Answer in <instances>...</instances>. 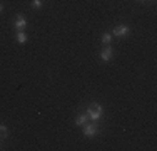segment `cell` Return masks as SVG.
Segmentation results:
<instances>
[{"instance_id": "obj_11", "label": "cell", "mask_w": 157, "mask_h": 151, "mask_svg": "<svg viewBox=\"0 0 157 151\" xmlns=\"http://www.w3.org/2000/svg\"><path fill=\"white\" fill-rule=\"evenodd\" d=\"M139 2H144V0H139Z\"/></svg>"}, {"instance_id": "obj_12", "label": "cell", "mask_w": 157, "mask_h": 151, "mask_svg": "<svg viewBox=\"0 0 157 151\" xmlns=\"http://www.w3.org/2000/svg\"><path fill=\"white\" fill-rule=\"evenodd\" d=\"M0 149H2V146H0Z\"/></svg>"}, {"instance_id": "obj_3", "label": "cell", "mask_w": 157, "mask_h": 151, "mask_svg": "<svg viewBox=\"0 0 157 151\" xmlns=\"http://www.w3.org/2000/svg\"><path fill=\"white\" fill-rule=\"evenodd\" d=\"M13 27L17 29V32H20V30H24L25 27H27V20H25L24 15H20V14L17 15L15 22H13Z\"/></svg>"}, {"instance_id": "obj_7", "label": "cell", "mask_w": 157, "mask_h": 151, "mask_svg": "<svg viewBox=\"0 0 157 151\" xmlns=\"http://www.w3.org/2000/svg\"><path fill=\"white\" fill-rule=\"evenodd\" d=\"M87 119H89L87 114H80V116H77V118H75V124H77V126H84Z\"/></svg>"}, {"instance_id": "obj_6", "label": "cell", "mask_w": 157, "mask_h": 151, "mask_svg": "<svg viewBox=\"0 0 157 151\" xmlns=\"http://www.w3.org/2000/svg\"><path fill=\"white\" fill-rule=\"evenodd\" d=\"M15 39H17V42H18V44H25V42H27V34L20 30V32H17Z\"/></svg>"}, {"instance_id": "obj_8", "label": "cell", "mask_w": 157, "mask_h": 151, "mask_svg": "<svg viewBox=\"0 0 157 151\" xmlns=\"http://www.w3.org/2000/svg\"><path fill=\"white\" fill-rule=\"evenodd\" d=\"M110 40H112V34H109V32H105L102 35V42L105 44V45H109L110 44Z\"/></svg>"}, {"instance_id": "obj_5", "label": "cell", "mask_w": 157, "mask_h": 151, "mask_svg": "<svg viewBox=\"0 0 157 151\" xmlns=\"http://www.w3.org/2000/svg\"><path fill=\"white\" fill-rule=\"evenodd\" d=\"M112 54H114V52H112V47H110V45H107V47L100 52V57H102V60H110Z\"/></svg>"}, {"instance_id": "obj_2", "label": "cell", "mask_w": 157, "mask_h": 151, "mask_svg": "<svg viewBox=\"0 0 157 151\" xmlns=\"http://www.w3.org/2000/svg\"><path fill=\"white\" fill-rule=\"evenodd\" d=\"M95 134H97V124L95 123L84 126V136H85V138H94Z\"/></svg>"}, {"instance_id": "obj_4", "label": "cell", "mask_w": 157, "mask_h": 151, "mask_svg": "<svg viewBox=\"0 0 157 151\" xmlns=\"http://www.w3.org/2000/svg\"><path fill=\"white\" fill-rule=\"evenodd\" d=\"M127 34H129V27L127 25H117L112 30V35H115V37H125Z\"/></svg>"}, {"instance_id": "obj_10", "label": "cell", "mask_w": 157, "mask_h": 151, "mask_svg": "<svg viewBox=\"0 0 157 151\" xmlns=\"http://www.w3.org/2000/svg\"><path fill=\"white\" fill-rule=\"evenodd\" d=\"M2 10H3V5H2V3H0V12H2Z\"/></svg>"}, {"instance_id": "obj_1", "label": "cell", "mask_w": 157, "mask_h": 151, "mask_svg": "<svg viewBox=\"0 0 157 151\" xmlns=\"http://www.w3.org/2000/svg\"><path fill=\"white\" fill-rule=\"evenodd\" d=\"M85 114H87V118L90 119V121H97L100 116H102V106L97 104V103L90 104L87 108V112H85Z\"/></svg>"}, {"instance_id": "obj_9", "label": "cell", "mask_w": 157, "mask_h": 151, "mask_svg": "<svg viewBox=\"0 0 157 151\" xmlns=\"http://www.w3.org/2000/svg\"><path fill=\"white\" fill-rule=\"evenodd\" d=\"M32 5H33V9H40L42 7V0H32Z\"/></svg>"}]
</instances>
